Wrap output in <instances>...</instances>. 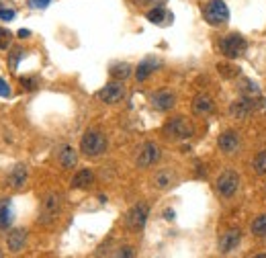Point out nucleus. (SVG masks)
<instances>
[{"mask_svg": "<svg viewBox=\"0 0 266 258\" xmlns=\"http://www.w3.org/2000/svg\"><path fill=\"white\" fill-rule=\"evenodd\" d=\"M107 146H109L107 136L102 132H98V129H88V132L82 136V140H80V150L88 158H96V156L104 154Z\"/></svg>", "mask_w": 266, "mask_h": 258, "instance_id": "obj_1", "label": "nucleus"}, {"mask_svg": "<svg viewBox=\"0 0 266 258\" xmlns=\"http://www.w3.org/2000/svg\"><path fill=\"white\" fill-rule=\"evenodd\" d=\"M62 213V195L60 193H47L41 201V209H39V223L43 225H51Z\"/></svg>", "mask_w": 266, "mask_h": 258, "instance_id": "obj_2", "label": "nucleus"}, {"mask_svg": "<svg viewBox=\"0 0 266 258\" xmlns=\"http://www.w3.org/2000/svg\"><path fill=\"white\" fill-rule=\"evenodd\" d=\"M195 134V127L187 117H174L164 125V136L170 140H189Z\"/></svg>", "mask_w": 266, "mask_h": 258, "instance_id": "obj_3", "label": "nucleus"}, {"mask_svg": "<svg viewBox=\"0 0 266 258\" xmlns=\"http://www.w3.org/2000/svg\"><path fill=\"white\" fill-rule=\"evenodd\" d=\"M148 215H150V205L148 203H136L125 215V225L129 231L138 234L146 227V221H148Z\"/></svg>", "mask_w": 266, "mask_h": 258, "instance_id": "obj_4", "label": "nucleus"}, {"mask_svg": "<svg viewBox=\"0 0 266 258\" xmlns=\"http://www.w3.org/2000/svg\"><path fill=\"white\" fill-rule=\"evenodd\" d=\"M219 49H221V54H223L225 58L235 60V58L244 56V51L248 49V43H246V39H244L242 35L229 33L227 37H223V39L219 41Z\"/></svg>", "mask_w": 266, "mask_h": 258, "instance_id": "obj_5", "label": "nucleus"}, {"mask_svg": "<svg viewBox=\"0 0 266 258\" xmlns=\"http://www.w3.org/2000/svg\"><path fill=\"white\" fill-rule=\"evenodd\" d=\"M203 17H205V21H207L209 25L219 27V25L227 23V19H229V9H227V5L223 3V0H211V3L205 7V11H203Z\"/></svg>", "mask_w": 266, "mask_h": 258, "instance_id": "obj_6", "label": "nucleus"}, {"mask_svg": "<svg viewBox=\"0 0 266 258\" xmlns=\"http://www.w3.org/2000/svg\"><path fill=\"white\" fill-rule=\"evenodd\" d=\"M215 189H217V193H219L223 199L233 197V195L237 193V189H240V176H237V172H233V170H223V172L217 176Z\"/></svg>", "mask_w": 266, "mask_h": 258, "instance_id": "obj_7", "label": "nucleus"}, {"mask_svg": "<svg viewBox=\"0 0 266 258\" xmlns=\"http://www.w3.org/2000/svg\"><path fill=\"white\" fill-rule=\"evenodd\" d=\"M160 156H162L160 146L154 144V142H148V144L142 146V150H140V154H138V158H136V164H138L140 168H150V166H154V164L160 160Z\"/></svg>", "mask_w": 266, "mask_h": 258, "instance_id": "obj_8", "label": "nucleus"}, {"mask_svg": "<svg viewBox=\"0 0 266 258\" xmlns=\"http://www.w3.org/2000/svg\"><path fill=\"white\" fill-rule=\"evenodd\" d=\"M123 96H125V86H123L119 80L109 82L107 86H102V88L98 90V98H100L102 102H107V105H117V102L123 100Z\"/></svg>", "mask_w": 266, "mask_h": 258, "instance_id": "obj_9", "label": "nucleus"}, {"mask_svg": "<svg viewBox=\"0 0 266 258\" xmlns=\"http://www.w3.org/2000/svg\"><path fill=\"white\" fill-rule=\"evenodd\" d=\"M240 242H242V229L229 227V229H225L219 236V252L221 254H229V252H233L240 246Z\"/></svg>", "mask_w": 266, "mask_h": 258, "instance_id": "obj_10", "label": "nucleus"}, {"mask_svg": "<svg viewBox=\"0 0 266 258\" xmlns=\"http://www.w3.org/2000/svg\"><path fill=\"white\" fill-rule=\"evenodd\" d=\"M213 111H215V102H213V98H211L209 94L201 92V94H197V96L193 98V113H195V115L207 117V115H211Z\"/></svg>", "mask_w": 266, "mask_h": 258, "instance_id": "obj_11", "label": "nucleus"}, {"mask_svg": "<svg viewBox=\"0 0 266 258\" xmlns=\"http://www.w3.org/2000/svg\"><path fill=\"white\" fill-rule=\"evenodd\" d=\"M217 146H219V150L223 154H235L237 148H240V136L235 132H231V129L229 132H223L219 136V140H217Z\"/></svg>", "mask_w": 266, "mask_h": 258, "instance_id": "obj_12", "label": "nucleus"}, {"mask_svg": "<svg viewBox=\"0 0 266 258\" xmlns=\"http://www.w3.org/2000/svg\"><path fill=\"white\" fill-rule=\"evenodd\" d=\"M252 111H254V102H252L248 96H240V98L233 100L231 107H229V115L235 117V119H246V117L252 115Z\"/></svg>", "mask_w": 266, "mask_h": 258, "instance_id": "obj_13", "label": "nucleus"}, {"mask_svg": "<svg viewBox=\"0 0 266 258\" xmlns=\"http://www.w3.org/2000/svg\"><path fill=\"white\" fill-rule=\"evenodd\" d=\"M174 102H176V96H174V92H170V90H158V92L152 96V105H154V109H158V111H170V109L174 107Z\"/></svg>", "mask_w": 266, "mask_h": 258, "instance_id": "obj_14", "label": "nucleus"}, {"mask_svg": "<svg viewBox=\"0 0 266 258\" xmlns=\"http://www.w3.org/2000/svg\"><path fill=\"white\" fill-rule=\"evenodd\" d=\"M25 244H27V229H23V227L13 229V231L9 234V238H7V246H9V250H11L13 254L21 252V250L25 248Z\"/></svg>", "mask_w": 266, "mask_h": 258, "instance_id": "obj_15", "label": "nucleus"}, {"mask_svg": "<svg viewBox=\"0 0 266 258\" xmlns=\"http://www.w3.org/2000/svg\"><path fill=\"white\" fill-rule=\"evenodd\" d=\"M27 176H29L27 166H25V164H15L13 170L9 172V185H11L13 189H23L25 183H27Z\"/></svg>", "mask_w": 266, "mask_h": 258, "instance_id": "obj_16", "label": "nucleus"}, {"mask_svg": "<svg viewBox=\"0 0 266 258\" xmlns=\"http://www.w3.org/2000/svg\"><path fill=\"white\" fill-rule=\"evenodd\" d=\"M15 217V209L11 199H0V229H9Z\"/></svg>", "mask_w": 266, "mask_h": 258, "instance_id": "obj_17", "label": "nucleus"}, {"mask_svg": "<svg viewBox=\"0 0 266 258\" xmlns=\"http://www.w3.org/2000/svg\"><path fill=\"white\" fill-rule=\"evenodd\" d=\"M60 164H62L64 170H72L78 164V154H76V150L72 146H64L60 150Z\"/></svg>", "mask_w": 266, "mask_h": 258, "instance_id": "obj_18", "label": "nucleus"}, {"mask_svg": "<svg viewBox=\"0 0 266 258\" xmlns=\"http://www.w3.org/2000/svg\"><path fill=\"white\" fill-rule=\"evenodd\" d=\"M94 183V174H92V170H80V172H76V176L72 178V189H88L90 185Z\"/></svg>", "mask_w": 266, "mask_h": 258, "instance_id": "obj_19", "label": "nucleus"}, {"mask_svg": "<svg viewBox=\"0 0 266 258\" xmlns=\"http://www.w3.org/2000/svg\"><path fill=\"white\" fill-rule=\"evenodd\" d=\"M158 68V62L154 60V58H148V60H144L140 66H138V70H136V78L142 82V80H146L154 70Z\"/></svg>", "mask_w": 266, "mask_h": 258, "instance_id": "obj_20", "label": "nucleus"}, {"mask_svg": "<svg viewBox=\"0 0 266 258\" xmlns=\"http://www.w3.org/2000/svg\"><path fill=\"white\" fill-rule=\"evenodd\" d=\"M111 76L115 78V80H125V78H129L131 76V66L129 64H125V62H121V64H115V66H111Z\"/></svg>", "mask_w": 266, "mask_h": 258, "instance_id": "obj_21", "label": "nucleus"}, {"mask_svg": "<svg viewBox=\"0 0 266 258\" xmlns=\"http://www.w3.org/2000/svg\"><path fill=\"white\" fill-rule=\"evenodd\" d=\"M174 180H176V176H174L170 170H162V172H158V174L154 176V185H156L158 189H168Z\"/></svg>", "mask_w": 266, "mask_h": 258, "instance_id": "obj_22", "label": "nucleus"}, {"mask_svg": "<svg viewBox=\"0 0 266 258\" xmlns=\"http://www.w3.org/2000/svg\"><path fill=\"white\" fill-rule=\"evenodd\" d=\"M250 229H252V234H254V236H266V213L258 215V217L252 221Z\"/></svg>", "mask_w": 266, "mask_h": 258, "instance_id": "obj_23", "label": "nucleus"}, {"mask_svg": "<svg viewBox=\"0 0 266 258\" xmlns=\"http://www.w3.org/2000/svg\"><path fill=\"white\" fill-rule=\"evenodd\" d=\"M254 170L256 174H266V150L258 152L254 158Z\"/></svg>", "mask_w": 266, "mask_h": 258, "instance_id": "obj_24", "label": "nucleus"}, {"mask_svg": "<svg viewBox=\"0 0 266 258\" xmlns=\"http://www.w3.org/2000/svg\"><path fill=\"white\" fill-rule=\"evenodd\" d=\"M217 70L223 78H235L240 74V70L233 66V64H217Z\"/></svg>", "mask_w": 266, "mask_h": 258, "instance_id": "obj_25", "label": "nucleus"}, {"mask_svg": "<svg viewBox=\"0 0 266 258\" xmlns=\"http://www.w3.org/2000/svg\"><path fill=\"white\" fill-rule=\"evenodd\" d=\"M148 19H150V23H162L166 19V11L162 7H156V9H152L148 13Z\"/></svg>", "mask_w": 266, "mask_h": 258, "instance_id": "obj_26", "label": "nucleus"}, {"mask_svg": "<svg viewBox=\"0 0 266 258\" xmlns=\"http://www.w3.org/2000/svg\"><path fill=\"white\" fill-rule=\"evenodd\" d=\"M115 258H136V252H133L131 246H121L115 254Z\"/></svg>", "mask_w": 266, "mask_h": 258, "instance_id": "obj_27", "label": "nucleus"}, {"mask_svg": "<svg viewBox=\"0 0 266 258\" xmlns=\"http://www.w3.org/2000/svg\"><path fill=\"white\" fill-rule=\"evenodd\" d=\"M11 45V33L7 29H0V49H7Z\"/></svg>", "mask_w": 266, "mask_h": 258, "instance_id": "obj_28", "label": "nucleus"}, {"mask_svg": "<svg viewBox=\"0 0 266 258\" xmlns=\"http://www.w3.org/2000/svg\"><path fill=\"white\" fill-rule=\"evenodd\" d=\"M23 58V49H13V54H11V70H17V64H19V60Z\"/></svg>", "mask_w": 266, "mask_h": 258, "instance_id": "obj_29", "label": "nucleus"}, {"mask_svg": "<svg viewBox=\"0 0 266 258\" xmlns=\"http://www.w3.org/2000/svg\"><path fill=\"white\" fill-rule=\"evenodd\" d=\"M21 86L25 88V90H33V88H37V80L35 78H21Z\"/></svg>", "mask_w": 266, "mask_h": 258, "instance_id": "obj_30", "label": "nucleus"}, {"mask_svg": "<svg viewBox=\"0 0 266 258\" xmlns=\"http://www.w3.org/2000/svg\"><path fill=\"white\" fill-rule=\"evenodd\" d=\"M51 0H29V7L31 9H47Z\"/></svg>", "mask_w": 266, "mask_h": 258, "instance_id": "obj_31", "label": "nucleus"}, {"mask_svg": "<svg viewBox=\"0 0 266 258\" xmlns=\"http://www.w3.org/2000/svg\"><path fill=\"white\" fill-rule=\"evenodd\" d=\"M13 19H15L13 9H0V21H13Z\"/></svg>", "mask_w": 266, "mask_h": 258, "instance_id": "obj_32", "label": "nucleus"}, {"mask_svg": "<svg viewBox=\"0 0 266 258\" xmlns=\"http://www.w3.org/2000/svg\"><path fill=\"white\" fill-rule=\"evenodd\" d=\"M242 88H244L246 92H252V94L258 92V86H256L254 82H250V80H244V82H242Z\"/></svg>", "mask_w": 266, "mask_h": 258, "instance_id": "obj_33", "label": "nucleus"}, {"mask_svg": "<svg viewBox=\"0 0 266 258\" xmlns=\"http://www.w3.org/2000/svg\"><path fill=\"white\" fill-rule=\"evenodd\" d=\"M0 96H11V86L3 78H0Z\"/></svg>", "mask_w": 266, "mask_h": 258, "instance_id": "obj_34", "label": "nucleus"}, {"mask_svg": "<svg viewBox=\"0 0 266 258\" xmlns=\"http://www.w3.org/2000/svg\"><path fill=\"white\" fill-rule=\"evenodd\" d=\"M152 3H156V5H160L158 0H136V5H140V7H146V5H152Z\"/></svg>", "mask_w": 266, "mask_h": 258, "instance_id": "obj_35", "label": "nucleus"}, {"mask_svg": "<svg viewBox=\"0 0 266 258\" xmlns=\"http://www.w3.org/2000/svg\"><path fill=\"white\" fill-rule=\"evenodd\" d=\"M29 35H31V31H29V29H21V31H19V37H21V39H27Z\"/></svg>", "mask_w": 266, "mask_h": 258, "instance_id": "obj_36", "label": "nucleus"}, {"mask_svg": "<svg viewBox=\"0 0 266 258\" xmlns=\"http://www.w3.org/2000/svg\"><path fill=\"white\" fill-rule=\"evenodd\" d=\"M164 217H166V219H172V217H174V211H172V209H166V211H164Z\"/></svg>", "mask_w": 266, "mask_h": 258, "instance_id": "obj_37", "label": "nucleus"}, {"mask_svg": "<svg viewBox=\"0 0 266 258\" xmlns=\"http://www.w3.org/2000/svg\"><path fill=\"white\" fill-rule=\"evenodd\" d=\"M256 258H266V254H258V256H256Z\"/></svg>", "mask_w": 266, "mask_h": 258, "instance_id": "obj_38", "label": "nucleus"}, {"mask_svg": "<svg viewBox=\"0 0 266 258\" xmlns=\"http://www.w3.org/2000/svg\"><path fill=\"white\" fill-rule=\"evenodd\" d=\"M0 258H5V256H3V250H0Z\"/></svg>", "mask_w": 266, "mask_h": 258, "instance_id": "obj_39", "label": "nucleus"}, {"mask_svg": "<svg viewBox=\"0 0 266 258\" xmlns=\"http://www.w3.org/2000/svg\"><path fill=\"white\" fill-rule=\"evenodd\" d=\"M264 191H266V187H264Z\"/></svg>", "mask_w": 266, "mask_h": 258, "instance_id": "obj_40", "label": "nucleus"}]
</instances>
